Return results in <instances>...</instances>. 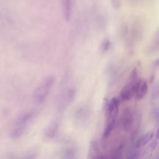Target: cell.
I'll list each match as a JSON object with an SVG mask.
<instances>
[{
	"label": "cell",
	"mask_w": 159,
	"mask_h": 159,
	"mask_svg": "<svg viewBox=\"0 0 159 159\" xmlns=\"http://www.w3.org/2000/svg\"><path fill=\"white\" fill-rule=\"evenodd\" d=\"M148 91V85L145 80H138L135 87L134 96L137 100L142 99L147 94Z\"/></svg>",
	"instance_id": "cell-5"
},
{
	"label": "cell",
	"mask_w": 159,
	"mask_h": 159,
	"mask_svg": "<svg viewBox=\"0 0 159 159\" xmlns=\"http://www.w3.org/2000/svg\"><path fill=\"white\" fill-rule=\"evenodd\" d=\"M125 142H122L116 148L114 149V150L113 151L112 153V155H113V158H118L120 157V155L122 154L124 148L125 147Z\"/></svg>",
	"instance_id": "cell-13"
},
{
	"label": "cell",
	"mask_w": 159,
	"mask_h": 159,
	"mask_svg": "<svg viewBox=\"0 0 159 159\" xmlns=\"http://www.w3.org/2000/svg\"><path fill=\"white\" fill-rule=\"evenodd\" d=\"M137 80L129 79L128 83L121 89L119 96L120 98L124 101H128L134 96L135 87Z\"/></svg>",
	"instance_id": "cell-4"
},
{
	"label": "cell",
	"mask_w": 159,
	"mask_h": 159,
	"mask_svg": "<svg viewBox=\"0 0 159 159\" xmlns=\"http://www.w3.org/2000/svg\"><path fill=\"white\" fill-rule=\"evenodd\" d=\"M157 142L156 141H153L152 143H150L143 150L142 154V158L147 159V158H150L152 157L153 153L156 148L157 146Z\"/></svg>",
	"instance_id": "cell-11"
},
{
	"label": "cell",
	"mask_w": 159,
	"mask_h": 159,
	"mask_svg": "<svg viewBox=\"0 0 159 159\" xmlns=\"http://www.w3.org/2000/svg\"><path fill=\"white\" fill-rule=\"evenodd\" d=\"M75 96V90L73 88L69 89L62 96V98L60 100V102L59 103V109L61 110L64 109L66 105L69 104L73 100Z\"/></svg>",
	"instance_id": "cell-8"
},
{
	"label": "cell",
	"mask_w": 159,
	"mask_h": 159,
	"mask_svg": "<svg viewBox=\"0 0 159 159\" xmlns=\"http://www.w3.org/2000/svg\"><path fill=\"white\" fill-rule=\"evenodd\" d=\"M159 51V28L155 32L151 40L145 48V53L147 55H152Z\"/></svg>",
	"instance_id": "cell-6"
},
{
	"label": "cell",
	"mask_w": 159,
	"mask_h": 159,
	"mask_svg": "<svg viewBox=\"0 0 159 159\" xmlns=\"http://www.w3.org/2000/svg\"><path fill=\"white\" fill-rule=\"evenodd\" d=\"M156 138L157 139H159V127H158V130L156 132Z\"/></svg>",
	"instance_id": "cell-16"
},
{
	"label": "cell",
	"mask_w": 159,
	"mask_h": 159,
	"mask_svg": "<svg viewBox=\"0 0 159 159\" xmlns=\"http://www.w3.org/2000/svg\"><path fill=\"white\" fill-rule=\"evenodd\" d=\"M54 82L55 77L53 76H48L36 88L33 93V99L35 104H40L44 102L49 94Z\"/></svg>",
	"instance_id": "cell-2"
},
{
	"label": "cell",
	"mask_w": 159,
	"mask_h": 159,
	"mask_svg": "<svg viewBox=\"0 0 159 159\" xmlns=\"http://www.w3.org/2000/svg\"><path fill=\"white\" fill-rule=\"evenodd\" d=\"M154 132L152 131H150L143 135L141 137H140L135 143V148H140L145 146L152 139L153 137Z\"/></svg>",
	"instance_id": "cell-9"
},
{
	"label": "cell",
	"mask_w": 159,
	"mask_h": 159,
	"mask_svg": "<svg viewBox=\"0 0 159 159\" xmlns=\"http://www.w3.org/2000/svg\"><path fill=\"white\" fill-rule=\"evenodd\" d=\"M63 9V15L66 20H68L71 15L72 2L71 0H60Z\"/></svg>",
	"instance_id": "cell-10"
},
{
	"label": "cell",
	"mask_w": 159,
	"mask_h": 159,
	"mask_svg": "<svg viewBox=\"0 0 159 159\" xmlns=\"http://www.w3.org/2000/svg\"><path fill=\"white\" fill-rule=\"evenodd\" d=\"M58 129V123L53 122L47 129V135L49 137H53L56 135V132Z\"/></svg>",
	"instance_id": "cell-12"
},
{
	"label": "cell",
	"mask_w": 159,
	"mask_h": 159,
	"mask_svg": "<svg viewBox=\"0 0 159 159\" xmlns=\"http://www.w3.org/2000/svg\"><path fill=\"white\" fill-rule=\"evenodd\" d=\"M121 125L123 130L125 132H129L132 128L134 122L133 112L130 107L125 108L120 117Z\"/></svg>",
	"instance_id": "cell-3"
},
{
	"label": "cell",
	"mask_w": 159,
	"mask_h": 159,
	"mask_svg": "<svg viewBox=\"0 0 159 159\" xmlns=\"http://www.w3.org/2000/svg\"><path fill=\"white\" fill-rule=\"evenodd\" d=\"M153 65L154 67H159V58H158L154 61Z\"/></svg>",
	"instance_id": "cell-15"
},
{
	"label": "cell",
	"mask_w": 159,
	"mask_h": 159,
	"mask_svg": "<svg viewBox=\"0 0 159 159\" xmlns=\"http://www.w3.org/2000/svg\"><path fill=\"white\" fill-rule=\"evenodd\" d=\"M111 46V42L109 39H105L101 43V50L103 52H106L110 49Z\"/></svg>",
	"instance_id": "cell-14"
},
{
	"label": "cell",
	"mask_w": 159,
	"mask_h": 159,
	"mask_svg": "<svg viewBox=\"0 0 159 159\" xmlns=\"http://www.w3.org/2000/svg\"><path fill=\"white\" fill-rule=\"evenodd\" d=\"M120 101L119 99L114 97L107 104L106 108V125L104 129L102 137L107 139L112 131L119 112Z\"/></svg>",
	"instance_id": "cell-1"
},
{
	"label": "cell",
	"mask_w": 159,
	"mask_h": 159,
	"mask_svg": "<svg viewBox=\"0 0 159 159\" xmlns=\"http://www.w3.org/2000/svg\"><path fill=\"white\" fill-rule=\"evenodd\" d=\"M34 116L35 112L33 111L27 112L20 115L16 120V127H19L25 130L27 124H29V122L34 118Z\"/></svg>",
	"instance_id": "cell-7"
}]
</instances>
